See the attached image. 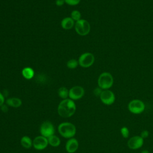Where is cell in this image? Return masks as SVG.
I'll return each instance as SVG.
<instances>
[{"instance_id": "17", "label": "cell", "mask_w": 153, "mask_h": 153, "mask_svg": "<svg viewBox=\"0 0 153 153\" xmlns=\"http://www.w3.org/2000/svg\"><path fill=\"white\" fill-rule=\"evenodd\" d=\"M23 76L26 79H30L34 76V71L32 68L30 67H26L23 69L22 71Z\"/></svg>"}, {"instance_id": "20", "label": "cell", "mask_w": 153, "mask_h": 153, "mask_svg": "<svg viewBox=\"0 0 153 153\" xmlns=\"http://www.w3.org/2000/svg\"><path fill=\"white\" fill-rule=\"evenodd\" d=\"M120 133H121V136H123V138L127 139V138H128L129 137L130 131H129L128 128L127 127H126V126H124V127L121 128Z\"/></svg>"}, {"instance_id": "26", "label": "cell", "mask_w": 153, "mask_h": 153, "mask_svg": "<svg viewBox=\"0 0 153 153\" xmlns=\"http://www.w3.org/2000/svg\"><path fill=\"white\" fill-rule=\"evenodd\" d=\"M8 106H7L6 104H4V105H2L0 107V108H1V111H2V112H7L8 111Z\"/></svg>"}, {"instance_id": "15", "label": "cell", "mask_w": 153, "mask_h": 153, "mask_svg": "<svg viewBox=\"0 0 153 153\" xmlns=\"http://www.w3.org/2000/svg\"><path fill=\"white\" fill-rule=\"evenodd\" d=\"M61 25L65 29H70L74 26V20L71 17H65L62 20Z\"/></svg>"}, {"instance_id": "5", "label": "cell", "mask_w": 153, "mask_h": 153, "mask_svg": "<svg viewBox=\"0 0 153 153\" xmlns=\"http://www.w3.org/2000/svg\"><path fill=\"white\" fill-rule=\"evenodd\" d=\"M75 29L78 35L85 36L90 31V25L86 20L80 19L76 22L75 24Z\"/></svg>"}, {"instance_id": "10", "label": "cell", "mask_w": 153, "mask_h": 153, "mask_svg": "<svg viewBox=\"0 0 153 153\" xmlns=\"http://www.w3.org/2000/svg\"><path fill=\"white\" fill-rule=\"evenodd\" d=\"M48 145V139L42 135L38 136L33 139V147L36 150L41 151L45 149Z\"/></svg>"}, {"instance_id": "12", "label": "cell", "mask_w": 153, "mask_h": 153, "mask_svg": "<svg viewBox=\"0 0 153 153\" xmlns=\"http://www.w3.org/2000/svg\"><path fill=\"white\" fill-rule=\"evenodd\" d=\"M79 147L78 140L74 137L68 139L65 144V149L68 153L75 152Z\"/></svg>"}, {"instance_id": "1", "label": "cell", "mask_w": 153, "mask_h": 153, "mask_svg": "<svg viewBox=\"0 0 153 153\" xmlns=\"http://www.w3.org/2000/svg\"><path fill=\"white\" fill-rule=\"evenodd\" d=\"M76 109L75 103L69 98L63 99L58 105L57 113L63 118H69L74 115Z\"/></svg>"}, {"instance_id": "3", "label": "cell", "mask_w": 153, "mask_h": 153, "mask_svg": "<svg viewBox=\"0 0 153 153\" xmlns=\"http://www.w3.org/2000/svg\"><path fill=\"white\" fill-rule=\"evenodd\" d=\"M114 83V78L112 75L107 72L102 73L97 79L99 87L103 90H108L110 88Z\"/></svg>"}, {"instance_id": "23", "label": "cell", "mask_w": 153, "mask_h": 153, "mask_svg": "<svg viewBox=\"0 0 153 153\" xmlns=\"http://www.w3.org/2000/svg\"><path fill=\"white\" fill-rule=\"evenodd\" d=\"M149 131L148 130H144L141 131L140 136L141 137H142L144 139L147 138L149 136Z\"/></svg>"}, {"instance_id": "4", "label": "cell", "mask_w": 153, "mask_h": 153, "mask_svg": "<svg viewBox=\"0 0 153 153\" xmlns=\"http://www.w3.org/2000/svg\"><path fill=\"white\" fill-rule=\"evenodd\" d=\"M129 112L133 114H140L142 113L145 109V105L143 102L140 99L131 100L127 105Z\"/></svg>"}, {"instance_id": "7", "label": "cell", "mask_w": 153, "mask_h": 153, "mask_svg": "<svg viewBox=\"0 0 153 153\" xmlns=\"http://www.w3.org/2000/svg\"><path fill=\"white\" fill-rule=\"evenodd\" d=\"M94 62V56L91 53L82 54L78 59L79 65L83 68H88Z\"/></svg>"}, {"instance_id": "24", "label": "cell", "mask_w": 153, "mask_h": 153, "mask_svg": "<svg viewBox=\"0 0 153 153\" xmlns=\"http://www.w3.org/2000/svg\"><path fill=\"white\" fill-rule=\"evenodd\" d=\"M102 91H103V90L102 88H100V87H97L93 90V93L96 96H100Z\"/></svg>"}, {"instance_id": "8", "label": "cell", "mask_w": 153, "mask_h": 153, "mask_svg": "<svg viewBox=\"0 0 153 153\" xmlns=\"http://www.w3.org/2000/svg\"><path fill=\"white\" fill-rule=\"evenodd\" d=\"M99 97L101 102L105 105H111L115 100V94L109 89L103 90Z\"/></svg>"}, {"instance_id": "18", "label": "cell", "mask_w": 153, "mask_h": 153, "mask_svg": "<svg viewBox=\"0 0 153 153\" xmlns=\"http://www.w3.org/2000/svg\"><path fill=\"white\" fill-rule=\"evenodd\" d=\"M58 95L62 99H67L69 97V90L64 87H62L58 90Z\"/></svg>"}, {"instance_id": "27", "label": "cell", "mask_w": 153, "mask_h": 153, "mask_svg": "<svg viewBox=\"0 0 153 153\" xmlns=\"http://www.w3.org/2000/svg\"><path fill=\"white\" fill-rule=\"evenodd\" d=\"M64 3H65V0H56V4L59 7L63 5L64 4Z\"/></svg>"}, {"instance_id": "19", "label": "cell", "mask_w": 153, "mask_h": 153, "mask_svg": "<svg viewBox=\"0 0 153 153\" xmlns=\"http://www.w3.org/2000/svg\"><path fill=\"white\" fill-rule=\"evenodd\" d=\"M78 61L75 59H71L67 62V66L69 69H74L78 65Z\"/></svg>"}, {"instance_id": "2", "label": "cell", "mask_w": 153, "mask_h": 153, "mask_svg": "<svg viewBox=\"0 0 153 153\" xmlns=\"http://www.w3.org/2000/svg\"><path fill=\"white\" fill-rule=\"evenodd\" d=\"M57 130L61 136L66 139L74 137L76 134L75 126L70 122H63L59 124Z\"/></svg>"}, {"instance_id": "6", "label": "cell", "mask_w": 153, "mask_h": 153, "mask_svg": "<svg viewBox=\"0 0 153 153\" xmlns=\"http://www.w3.org/2000/svg\"><path fill=\"white\" fill-rule=\"evenodd\" d=\"M39 132L41 133V135L48 138L54 134L55 128L51 122L49 121H45L41 124L39 128Z\"/></svg>"}, {"instance_id": "11", "label": "cell", "mask_w": 153, "mask_h": 153, "mask_svg": "<svg viewBox=\"0 0 153 153\" xmlns=\"http://www.w3.org/2000/svg\"><path fill=\"white\" fill-rule=\"evenodd\" d=\"M84 89L81 86L72 87L69 90V97L72 100H76L81 99L84 95Z\"/></svg>"}, {"instance_id": "13", "label": "cell", "mask_w": 153, "mask_h": 153, "mask_svg": "<svg viewBox=\"0 0 153 153\" xmlns=\"http://www.w3.org/2000/svg\"><path fill=\"white\" fill-rule=\"evenodd\" d=\"M5 104L10 107L17 108H19L22 105V101L20 98L18 97H10L8 98L5 100Z\"/></svg>"}, {"instance_id": "28", "label": "cell", "mask_w": 153, "mask_h": 153, "mask_svg": "<svg viewBox=\"0 0 153 153\" xmlns=\"http://www.w3.org/2000/svg\"><path fill=\"white\" fill-rule=\"evenodd\" d=\"M140 153H150V152H149V151L148 150H147V149H143V150H142V151L140 152Z\"/></svg>"}, {"instance_id": "25", "label": "cell", "mask_w": 153, "mask_h": 153, "mask_svg": "<svg viewBox=\"0 0 153 153\" xmlns=\"http://www.w3.org/2000/svg\"><path fill=\"white\" fill-rule=\"evenodd\" d=\"M5 97H4V94L0 92V107L2 105H4L5 103Z\"/></svg>"}, {"instance_id": "9", "label": "cell", "mask_w": 153, "mask_h": 153, "mask_svg": "<svg viewBox=\"0 0 153 153\" xmlns=\"http://www.w3.org/2000/svg\"><path fill=\"white\" fill-rule=\"evenodd\" d=\"M144 143V139L140 136L136 135L131 137L127 140V146L129 149L132 150H136L140 148Z\"/></svg>"}, {"instance_id": "16", "label": "cell", "mask_w": 153, "mask_h": 153, "mask_svg": "<svg viewBox=\"0 0 153 153\" xmlns=\"http://www.w3.org/2000/svg\"><path fill=\"white\" fill-rule=\"evenodd\" d=\"M47 139H48V145H50V146H51L53 147H57L60 145L61 140H60V138L55 134L51 136L50 137H48Z\"/></svg>"}, {"instance_id": "14", "label": "cell", "mask_w": 153, "mask_h": 153, "mask_svg": "<svg viewBox=\"0 0 153 153\" xmlns=\"http://www.w3.org/2000/svg\"><path fill=\"white\" fill-rule=\"evenodd\" d=\"M20 144L25 149H30L33 146V140L28 136H24L20 139Z\"/></svg>"}, {"instance_id": "22", "label": "cell", "mask_w": 153, "mask_h": 153, "mask_svg": "<svg viewBox=\"0 0 153 153\" xmlns=\"http://www.w3.org/2000/svg\"><path fill=\"white\" fill-rule=\"evenodd\" d=\"M80 0H65V2L69 5H76L78 4Z\"/></svg>"}, {"instance_id": "21", "label": "cell", "mask_w": 153, "mask_h": 153, "mask_svg": "<svg viewBox=\"0 0 153 153\" xmlns=\"http://www.w3.org/2000/svg\"><path fill=\"white\" fill-rule=\"evenodd\" d=\"M71 18L77 22L81 19V13L78 10H74L71 13Z\"/></svg>"}]
</instances>
